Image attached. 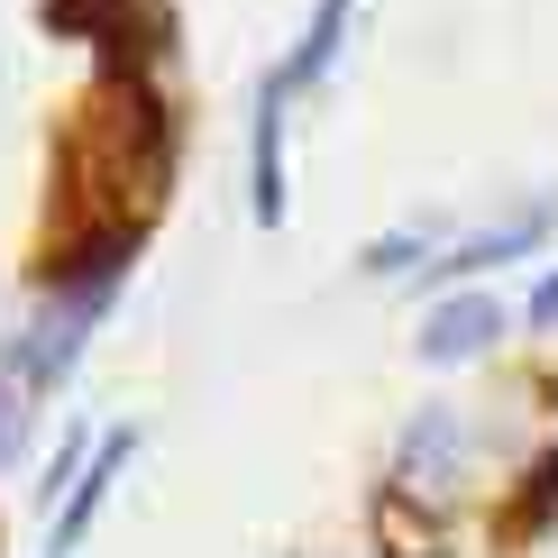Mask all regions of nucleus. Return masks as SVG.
<instances>
[{"label": "nucleus", "mask_w": 558, "mask_h": 558, "mask_svg": "<svg viewBox=\"0 0 558 558\" xmlns=\"http://www.w3.org/2000/svg\"><path fill=\"white\" fill-rule=\"evenodd\" d=\"M485 330H495V312H485V302H458V312L439 320V339H430V348H476Z\"/></svg>", "instance_id": "nucleus-1"}]
</instances>
